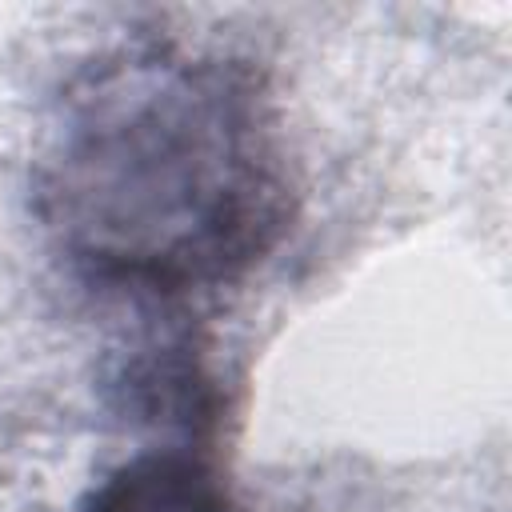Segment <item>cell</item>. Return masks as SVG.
Returning <instances> with one entry per match:
<instances>
[{
  "mask_svg": "<svg viewBox=\"0 0 512 512\" xmlns=\"http://www.w3.org/2000/svg\"><path fill=\"white\" fill-rule=\"evenodd\" d=\"M80 512H252L192 448H144L100 476Z\"/></svg>",
  "mask_w": 512,
  "mask_h": 512,
  "instance_id": "cell-2",
  "label": "cell"
},
{
  "mask_svg": "<svg viewBox=\"0 0 512 512\" xmlns=\"http://www.w3.org/2000/svg\"><path fill=\"white\" fill-rule=\"evenodd\" d=\"M32 208L96 288L180 300L236 284L292 224L260 72L160 40L92 60L52 112Z\"/></svg>",
  "mask_w": 512,
  "mask_h": 512,
  "instance_id": "cell-1",
  "label": "cell"
}]
</instances>
